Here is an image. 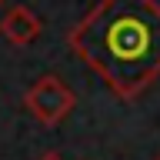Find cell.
Returning a JSON list of instances; mask_svg holds the SVG:
<instances>
[{
  "label": "cell",
  "instance_id": "cell-4",
  "mask_svg": "<svg viewBox=\"0 0 160 160\" xmlns=\"http://www.w3.org/2000/svg\"><path fill=\"white\" fill-rule=\"evenodd\" d=\"M40 160H63V157H60V153H53V150H50V153H43V157H40Z\"/></svg>",
  "mask_w": 160,
  "mask_h": 160
},
{
  "label": "cell",
  "instance_id": "cell-2",
  "mask_svg": "<svg viewBox=\"0 0 160 160\" xmlns=\"http://www.w3.org/2000/svg\"><path fill=\"white\" fill-rule=\"evenodd\" d=\"M73 103H77L73 90H70L60 77H53V73L33 80V87H27V93H23V107H27L40 123H47V127L63 123V120L70 117Z\"/></svg>",
  "mask_w": 160,
  "mask_h": 160
},
{
  "label": "cell",
  "instance_id": "cell-6",
  "mask_svg": "<svg viewBox=\"0 0 160 160\" xmlns=\"http://www.w3.org/2000/svg\"><path fill=\"white\" fill-rule=\"evenodd\" d=\"M153 160H160V153H157V157H153Z\"/></svg>",
  "mask_w": 160,
  "mask_h": 160
},
{
  "label": "cell",
  "instance_id": "cell-3",
  "mask_svg": "<svg viewBox=\"0 0 160 160\" xmlns=\"http://www.w3.org/2000/svg\"><path fill=\"white\" fill-rule=\"evenodd\" d=\"M40 30H43L40 17L30 7H23V3H13V7L0 17V37L7 40V43H13V47L33 43V40L40 37Z\"/></svg>",
  "mask_w": 160,
  "mask_h": 160
},
{
  "label": "cell",
  "instance_id": "cell-1",
  "mask_svg": "<svg viewBox=\"0 0 160 160\" xmlns=\"http://www.w3.org/2000/svg\"><path fill=\"white\" fill-rule=\"evenodd\" d=\"M67 43L120 100H133L160 77V3L97 0Z\"/></svg>",
  "mask_w": 160,
  "mask_h": 160
},
{
  "label": "cell",
  "instance_id": "cell-5",
  "mask_svg": "<svg viewBox=\"0 0 160 160\" xmlns=\"http://www.w3.org/2000/svg\"><path fill=\"white\" fill-rule=\"evenodd\" d=\"M3 3H7V0H0V7H3Z\"/></svg>",
  "mask_w": 160,
  "mask_h": 160
}]
</instances>
